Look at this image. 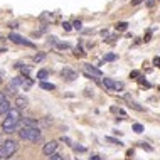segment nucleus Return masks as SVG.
Returning <instances> with one entry per match:
<instances>
[{"mask_svg": "<svg viewBox=\"0 0 160 160\" xmlns=\"http://www.w3.org/2000/svg\"><path fill=\"white\" fill-rule=\"evenodd\" d=\"M22 122V115H20V110L19 108H12L10 111L5 115V118H3L2 122V130L5 133H12L14 130L17 128V125Z\"/></svg>", "mask_w": 160, "mask_h": 160, "instance_id": "1", "label": "nucleus"}, {"mask_svg": "<svg viewBox=\"0 0 160 160\" xmlns=\"http://www.w3.org/2000/svg\"><path fill=\"white\" fill-rule=\"evenodd\" d=\"M19 137L22 138V140L34 142V143H36V142H41L42 133L37 127H22L19 130Z\"/></svg>", "mask_w": 160, "mask_h": 160, "instance_id": "2", "label": "nucleus"}, {"mask_svg": "<svg viewBox=\"0 0 160 160\" xmlns=\"http://www.w3.org/2000/svg\"><path fill=\"white\" fill-rule=\"evenodd\" d=\"M17 148H19V143H17L15 140H10V138H8V140H5L0 145V155H2V158H8L17 152Z\"/></svg>", "mask_w": 160, "mask_h": 160, "instance_id": "3", "label": "nucleus"}, {"mask_svg": "<svg viewBox=\"0 0 160 160\" xmlns=\"http://www.w3.org/2000/svg\"><path fill=\"white\" fill-rule=\"evenodd\" d=\"M56 150H58V142H47V143L42 147V153L47 155V157H51V155L56 153Z\"/></svg>", "mask_w": 160, "mask_h": 160, "instance_id": "4", "label": "nucleus"}, {"mask_svg": "<svg viewBox=\"0 0 160 160\" xmlns=\"http://www.w3.org/2000/svg\"><path fill=\"white\" fill-rule=\"evenodd\" d=\"M8 39H10L12 42H15V44L27 46V47H34V44H32L31 41H27V39H24L22 36H17V34H10V36H8Z\"/></svg>", "mask_w": 160, "mask_h": 160, "instance_id": "5", "label": "nucleus"}, {"mask_svg": "<svg viewBox=\"0 0 160 160\" xmlns=\"http://www.w3.org/2000/svg\"><path fill=\"white\" fill-rule=\"evenodd\" d=\"M61 76L64 78V79H68V81H74L78 78V72L72 71V69H69V68H64L61 71Z\"/></svg>", "mask_w": 160, "mask_h": 160, "instance_id": "6", "label": "nucleus"}, {"mask_svg": "<svg viewBox=\"0 0 160 160\" xmlns=\"http://www.w3.org/2000/svg\"><path fill=\"white\" fill-rule=\"evenodd\" d=\"M84 69H86V74H89V76H94V78H101V76H103V72L99 71L98 68L91 66V64H86Z\"/></svg>", "mask_w": 160, "mask_h": 160, "instance_id": "7", "label": "nucleus"}, {"mask_svg": "<svg viewBox=\"0 0 160 160\" xmlns=\"http://www.w3.org/2000/svg\"><path fill=\"white\" fill-rule=\"evenodd\" d=\"M15 106L19 108V110H24V108L29 106V99L25 96H17L15 98Z\"/></svg>", "mask_w": 160, "mask_h": 160, "instance_id": "8", "label": "nucleus"}, {"mask_svg": "<svg viewBox=\"0 0 160 160\" xmlns=\"http://www.w3.org/2000/svg\"><path fill=\"white\" fill-rule=\"evenodd\" d=\"M10 110H12V108H10V101H8V99H3V101L0 103V115L5 116Z\"/></svg>", "mask_w": 160, "mask_h": 160, "instance_id": "9", "label": "nucleus"}, {"mask_svg": "<svg viewBox=\"0 0 160 160\" xmlns=\"http://www.w3.org/2000/svg\"><path fill=\"white\" fill-rule=\"evenodd\" d=\"M41 88L46 89V91H54L56 86H54L52 83H46V81H41Z\"/></svg>", "mask_w": 160, "mask_h": 160, "instance_id": "10", "label": "nucleus"}, {"mask_svg": "<svg viewBox=\"0 0 160 160\" xmlns=\"http://www.w3.org/2000/svg\"><path fill=\"white\" fill-rule=\"evenodd\" d=\"M115 83H116V81L108 79V78H105V79H103V84H105V88H108V89H115Z\"/></svg>", "mask_w": 160, "mask_h": 160, "instance_id": "11", "label": "nucleus"}, {"mask_svg": "<svg viewBox=\"0 0 160 160\" xmlns=\"http://www.w3.org/2000/svg\"><path fill=\"white\" fill-rule=\"evenodd\" d=\"M24 120V127H37V120L34 118H22Z\"/></svg>", "mask_w": 160, "mask_h": 160, "instance_id": "12", "label": "nucleus"}, {"mask_svg": "<svg viewBox=\"0 0 160 160\" xmlns=\"http://www.w3.org/2000/svg\"><path fill=\"white\" fill-rule=\"evenodd\" d=\"M47 76H49V72H47L46 69H41V71L37 72V79H41V81H44Z\"/></svg>", "mask_w": 160, "mask_h": 160, "instance_id": "13", "label": "nucleus"}, {"mask_svg": "<svg viewBox=\"0 0 160 160\" xmlns=\"http://www.w3.org/2000/svg\"><path fill=\"white\" fill-rule=\"evenodd\" d=\"M15 91H17V86L8 84V86H7V89H5V93H3V94H15Z\"/></svg>", "mask_w": 160, "mask_h": 160, "instance_id": "14", "label": "nucleus"}, {"mask_svg": "<svg viewBox=\"0 0 160 160\" xmlns=\"http://www.w3.org/2000/svg\"><path fill=\"white\" fill-rule=\"evenodd\" d=\"M115 29H116V31H127V29H128V24H127V22H118V24L115 25Z\"/></svg>", "mask_w": 160, "mask_h": 160, "instance_id": "15", "label": "nucleus"}, {"mask_svg": "<svg viewBox=\"0 0 160 160\" xmlns=\"http://www.w3.org/2000/svg\"><path fill=\"white\" fill-rule=\"evenodd\" d=\"M105 142H108V143H113V145H118V147H123L122 142L115 140V138H110V137H106V138H105Z\"/></svg>", "mask_w": 160, "mask_h": 160, "instance_id": "16", "label": "nucleus"}, {"mask_svg": "<svg viewBox=\"0 0 160 160\" xmlns=\"http://www.w3.org/2000/svg\"><path fill=\"white\" fill-rule=\"evenodd\" d=\"M72 29L81 31V29H83V22H81V20H74V22H72Z\"/></svg>", "mask_w": 160, "mask_h": 160, "instance_id": "17", "label": "nucleus"}, {"mask_svg": "<svg viewBox=\"0 0 160 160\" xmlns=\"http://www.w3.org/2000/svg\"><path fill=\"white\" fill-rule=\"evenodd\" d=\"M133 132H135V133H142V132H143V127H142L140 123H135V125H133Z\"/></svg>", "mask_w": 160, "mask_h": 160, "instance_id": "18", "label": "nucleus"}, {"mask_svg": "<svg viewBox=\"0 0 160 160\" xmlns=\"http://www.w3.org/2000/svg\"><path fill=\"white\" fill-rule=\"evenodd\" d=\"M74 56H76V58H81V56H84V51L81 49V47H76V49H74Z\"/></svg>", "mask_w": 160, "mask_h": 160, "instance_id": "19", "label": "nucleus"}, {"mask_svg": "<svg viewBox=\"0 0 160 160\" xmlns=\"http://www.w3.org/2000/svg\"><path fill=\"white\" fill-rule=\"evenodd\" d=\"M74 150H76V152H79V153H84V152H86V147H83V145H76Z\"/></svg>", "mask_w": 160, "mask_h": 160, "instance_id": "20", "label": "nucleus"}, {"mask_svg": "<svg viewBox=\"0 0 160 160\" xmlns=\"http://www.w3.org/2000/svg\"><path fill=\"white\" fill-rule=\"evenodd\" d=\"M140 147H142L143 150H147V152H153V148H152L148 143H140Z\"/></svg>", "mask_w": 160, "mask_h": 160, "instance_id": "21", "label": "nucleus"}, {"mask_svg": "<svg viewBox=\"0 0 160 160\" xmlns=\"http://www.w3.org/2000/svg\"><path fill=\"white\" fill-rule=\"evenodd\" d=\"M62 29H64V31H71V29H72V24H69V22H62Z\"/></svg>", "mask_w": 160, "mask_h": 160, "instance_id": "22", "label": "nucleus"}, {"mask_svg": "<svg viewBox=\"0 0 160 160\" xmlns=\"http://www.w3.org/2000/svg\"><path fill=\"white\" fill-rule=\"evenodd\" d=\"M44 58H46V54H36V56H34V61L39 62V61H42Z\"/></svg>", "mask_w": 160, "mask_h": 160, "instance_id": "23", "label": "nucleus"}, {"mask_svg": "<svg viewBox=\"0 0 160 160\" xmlns=\"http://www.w3.org/2000/svg\"><path fill=\"white\" fill-rule=\"evenodd\" d=\"M116 59V54H106L105 56V61H115Z\"/></svg>", "mask_w": 160, "mask_h": 160, "instance_id": "24", "label": "nucleus"}, {"mask_svg": "<svg viewBox=\"0 0 160 160\" xmlns=\"http://www.w3.org/2000/svg\"><path fill=\"white\" fill-rule=\"evenodd\" d=\"M58 47H59V49H68L69 44H68V42H58Z\"/></svg>", "mask_w": 160, "mask_h": 160, "instance_id": "25", "label": "nucleus"}, {"mask_svg": "<svg viewBox=\"0 0 160 160\" xmlns=\"http://www.w3.org/2000/svg\"><path fill=\"white\" fill-rule=\"evenodd\" d=\"M49 160H64V158L61 157V155H58V153H54V155H51V157H49Z\"/></svg>", "mask_w": 160, "mask_h": 160, "instance_id": "26", "label": "nucleus"}, {"mask_svg": "<svg viewBox=\"0 0 160 160\" xmlns=\"http://www.w3.org/2000/svg\"><path fill=\"white\" fill-rule=\"evenodd\" d=\"M115 89H116V91H120V89H123V83H120V81H116V83H115Z\"/></svg>", "mask_w": 160, "mask_h": 160, "instance_id": "27", "label": "nucleus"}, {"mask_svg": "<svg viewBox=\"0 0 160 160\" xmlns=\"http://www.w3.org/2000/svg\"><path fill=\"white\" fill-rule=\"evenodd\" d=\"M138 81H140V84H142V86H145V88H150V83H147V81L143 79V78H140Z\"/></svg>", "mask_w": 160, "mask_h": 160, "instance_id": "28", "label": "nucleus"}, {"mask_svg": "<svg viewBox=\"0 0 160 160\" xmlns=\"http://www.w3.org/2000/svg\"><path fill=\"white\" fill-rule=\"evenodd\" d=\"M130 78H133V79H135V78H140V72H138V71H132Z\"/></svg>", "mask_w": 160, "mask_h": 160, "instance_id": "29", "label": "nucleus"}, {"mask_svg": "<svg viewBox=\"0 0 160 160\" xmlns=\"http://www.w3.org/2000/svg\"><path fill=\"white\" fill-rule=\"evenodd\" d=\"M145 2V0H132V5H138V3Z\"/></svg>", "mask_w": 160, "mask_h": 160, "instance_id": "30", "label": "nucleus"}, {"mask_svg": "<svg viewBox=\"0 0 160 160\" xmlns=\"http://www.w3.org/2000/svg\"><path fill=\"white\" fill-rule=\"evenodd\" d=\"M147 5H148V7H153V5H155V0H147Z\"/></svg>", "mask_w": 160, "mask_h": 160, "instance_id": "31", "label": "nucleus"}, {"mask_svg": "<svg viewBox=\"0 0 160 160\" xmlns=\"http://www.w3.org/2000/svg\"><path fill=\"white\" fill-rule=\"evenodd\" d=\"M153 64H155V66H160V58H155L153 59Z\"/></svg>", "mask_w": 160, "mask_h": 160, "instance_id": "32", "label": "nucleus"}, {"mask_svg": "<svg viewBox=\"0 0 160 160\" xmlns=\"http://www.w3.org/2000/svg\"><path fill=\"white\" fill-rule=\"evenodd\" d=\"M8 27H12V29H15V27H19V24H17V22H12V24H8Z\"/></svg>", "mask_w": 160, "mask_h": 160, "instance_id": "33", "label": "nucleus"}, {"mask_svg": "<svg viewBox=\"0 0 160 160\" xmlns=\"http://www.w3.org/2000/svg\"><path fill=\"white\" fill-rule=\"evenodd\" d=\"M91 160H101V157H99V155H93Z\"/></svg>", "mask_w": 160, "mask_h": 160, "instance_id": "34", "label": "nucleus"}, {"mask_svg": "<svg viewBox=\"0 0 160 160\" xmlns=\"http://www.w3.org/2000/svg\"><path fill=\"white\" fill-rule=\"evenodd\" d=\"M3 99H5V96H3V93H0V103H2Z\"/></svg>", "mask_w": 160, "mask_h": 160, "instance_id": "35", "label": "nucleus"}, {"mask_svg": "<svg viewBox=\"0 0 160 160\" xmlns=\"http://www.w3.org/2000/svg\"><path fill=\"white\" fill-rule=\"evenodd\" d=\"M0 52H5V47H0Z\"/></svg>", "mask_w": 160, "mask_h": 160, "instance_id": "36", "label": "nucleus"}, {"mask_svg": "<svg viewBox=\"0 0 160 160\" xmlns=\"http://www.w3.org/2000/svg\"><path fill=\"white\" fill-rule=\"evenodd\" d=\"M0 83H2V78H0Z\"/></svg>", "mask_w": 160, "mask_h": 160, "instance_id": "37", "label": "nucleus"}, {"mask_svg": "<svg viewBox=\"0 0 160 160\" xmlns=\"http://www.w3.org/2000/svg\"><path fill=\"white\" fill-rule=\"evenodd\" d=\"M158 91H160V86H158Z\"/></svg>", "mask_w": 160, "mask_h": 160, "instance_id": "38", "label": "nucleus"}, {"mask_svg": "<svg viewBox=\"0 0 160 160\" xmlns=\"http://www.w3.org/2000/svg\"><path fill=\"white\" fill-rule=\"evenodd\" d=\"M0 158H2V155H0Z\"/></svg>", "mask_w": 160, "mask_h": 160, "instance_id": "39", "label": "nucleus"}]
</instances>
